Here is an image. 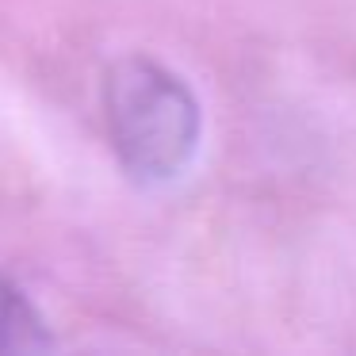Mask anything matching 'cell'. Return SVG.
I'll list each match as a JSON object with an SVG mask.
<instances>
[{
    "label": "cell",
    "mask_w": 356,
    "mask_h": 356,
    "mask_svg": "<svg viewBox=\"0 0 356 356\" xmlns=\"http://www.w3.org/2000/svg\"><path fill=\"white\" fill-rule=\"evenodd\" d=\"M104 127L123 172L165 188L192 169L203 142V108L177 70L149 54H123L104 70Z\"/></svg>",
    "instance_id": "cell-1"
},
{
    "label": "cell",
    "mask_w": 356,
    "mask_h": 356,
    "mask_svg": "<svg viewBox=\"0 0 356 356\" xmlns=\"http://www.w3.org/2000/svg\"><path fill=\"white\" fill-rule=\"evenodd\" d=\"M50 348H54V333L47 318L16 280L0 272V356H35Z\"/></svg>",
    "instance_id": "cell-2"
}]
</instances>
